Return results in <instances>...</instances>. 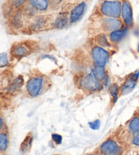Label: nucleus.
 <instances>
[{
	"label": "nucleus",
	"instance_id": "f257e3e1",
	"mask_svg": "<svg viewBox=\"0 0 139 155\" xmlns=\"http://www.w3.org/2000/svg\"><path fill=\"white\" fill-rule=\"evenodd\" d=\"M48 81L43 76L37 75L31 78L26 85L27 92L31 97H36L45 91Z\"/></svg>",
	"mask_w": 139,
	"mask_h": 155
},
{
	"label": "nucleus",
	"instance_id": "f03ea898",
	"mask_svg": "<svg viewBox=\"0 0 139 155\" xmlns=\"http://www.w3.org/2000/svg\"><path fill=\"white\" fill-rule=\"evenodd\" d=\"M121 3L119 1L105 0L99 7V12L103 17L119 18L121 17Z\"/></svg>",
	"mask_w": 139,
	"mask_h": 155
},
{
	"label": "nucleus",
	"instance_id": "7ed1b4c3",
	"mask_svg": "<svg viewBox=\"0 0 139 155\" xmlns=\"http://www.w3.org/2000/svg\"><path fill=\"white\" fill-rule=\"evenodd\" d=\"M91 56L94 65L105 67L109 59V52L102 47L96 45L91 50Z\"/></svg>",
	"mask_w": 139,
	"mask_h": 155
},
{
	"label": "nucleus",
	"instance_id": "20e7f679",
	"mask_svg": "<svg viewBox=\"0 0 139 155\" xmlns=\"http://www.w3.org/2000/svg\"><path fill=\"white\" fill-rule=\"evenodd\" d=\"M79 84L82 89L90 91V92L99 91L101 89V83L96 79L92 71L82 76L79 80Z\"/></svg>",
	"mask_w": 139,
	"mask_h": 155
},
{
	"label": "nucleus",
	"instance_id": "39448f33",
	"mask_svg": "<svg viewBox=\"0 0 139 155\" xmlns=\"http://www.w3.org/2000/svg\"><path fill=\"white\" fill-rule=\"evenodd\" d=\"M121 18L125 27L129 29L133 26V11L131 4L128 0H123L121 3Z\"/></svg>",
	"mask_w": 139,
	"mask_h": 155
},
{
	"label": "nucleus",
	"instance_id": "423d86ee",
	"mask_svg": "<svg viewBox=\"0 0 139 155\" xmlns=\"http://www.w3.org/2000/svg\"><path fill=\"white\" fill-rule=\"evenodd\" d=\"M100 23L101 29L104 32L110 33L124 27L123 23L119 20V18L102 17L100 21Z\"/></svg>",
	"mask_w": 139,
	"mask_h": 155
},
{
	"label": "nucleus",
	"instance_id": "0eeeda50",
	"mask_svg": "<svg viewBox=\"0 0 139 155\" xmlns=\"http://www.w3.org/2000/svg\"><path fill=\"white\" fill-rule=\"evenodd\" d=\"M31 47L27 43H16L12 46L10 54L14 58L20 59L31 52Z\"/></svg>",
	"mask_w": 139,
	"mask_h": 155
},
{
	"label": "nucleus",
	"instance_id": "6e6552de",
	"mask_svg": "<svg viewBox=\"0 0 139 155\" xmlns=\"http://www.w3.org/2000/svg\"><path fill=\"white\" fill-rule=\"evenodd\" d=\"M86 10V4L82 2L75 6L69 15V24H75L79 22L84 15Z\"/></svg>",
	"mask_w": 139,
	"mask_h": 155
},
{
	"label": "nucleus",
	"instance_id": "1a4fd4ad",
	"mask_svg": "<svg viewBox=\"0 0 139 155\" xmlns=\"http://www.w3.org/2000/svg\"><path fill=\"white\" fill-rule=\"evenodd\" d=\"M101 151L104 155H120L121 150L113 140H107L101 146Z\"/></svg>",
	"mask_w": 139,
	"mask_h": 155
},
{
	"label": "nucleus",
	"instance_id": "9d476101",
	"mask_svg": "<svg viewBox=\"0 0 139 155\" xmlns=\"http://www.w3.org/2000/svg\"><path fill=\"white\" fill-rule=\"evenodd\" d=\"M128 31V29L124 27L120 29L115 30V31L109 33L108 38H109V40L111 44H119L121 41L123 40V39L126 36Z\"/></svg>",
	"mask_w": 139,
	"mask_h": 155
},
{
	"label": "nucleus",
	"instance_id": "9b49d317",
	"mask_svg": "<svg viewBox=\"0 0 139 155\" xmlns=\"http://www.w3.org/2000/svg\"><path fill=\"white\" fill-rule=\"evenodd\" d=\"M47 19L44 16H36L33 17V19L29 25V28L31 31H40L45 27Z\"/></svg>",
	"mask_w": 139,
	"mask_h": 155
},
{
	"label": "nucleus",
	"instance_id": "f8f14e48",
	"mask_svg": "<svg viewBox=\"0 0 139 155\" xmlns=\"http://www.w3.org/2000/svg\"><path fill=\"white\" fill-rule=\"evenodd\" d=\"M136 82L137 80L133 78L132 76H130L121 87L120 93L121 95H127L131 92L135 87Z\"/></svg>",
	"mask_w": 139,
	"mask_h": 155
},
{
	"label": "nucleus",
	"instance_id": "ddd939ff",
	"mask_svg": "<svg viewBox=\"0 0 139 155\" xmlns=\"http://www.w3.org/2000/svg\"><path fill=\"white\" fill-rule=\"evenodd\" d=\"M29 2L38 12H46L49 6L48 0H29Z\"/></svg>",
	"mask_w": 139,
	"mask_h": 155
},
{
	"label": "nucleus",
	"instance_id": "4468645a",
	"mask_svg": "<svg viewBox=\"0 0 139 155\" xmlns=\"http://www.w3.org/2000/svg\"><path fill=\"white\" fill-rule=\"evenodd\" d=\"M69 24V16L61 15L55 18L53 23V27L56 29H63Z\"/></svg>",
	"mask_w": 139,
	"mask_h": 155
},
{
	"label": "nucleus",
	"instance_id": "2eb2a0df",
	"mask_svg": "<svg viewBox=\"0 0 139 155\" xmlns=\"http://www.w3.org/2000/svg\"><path fill=\"white\" fill-rule=\"evenodd\" d=\"M95 41L97 45L104 48L111 46V42L109 40V38H108V35L104 34V33L97 35L95 38Z\"/></svg>",
	"mask_w": 139,
	"mask_h": 155
},
{
	"label": "nucleus",
	"instance_id": "dca6fc26",
	"mask_svg": "<svg viewBox=\"0 0 139 155\" xmlns=\"http://www.w3.org/2000/svg\"><path fill=\"white\" fill-rule=\"evenodd\" d=\"M23 12H16L15 15H13L12 18V21H11V23L12 25L16 29L21 28L23 25Z\"/></svg>",
	"mask_w": 139,
	"mask_h": 155
},
{
	"label": "nucleus",
	"instance_id": "f3484780",
	"mask_svg": "<svg viewBox=\"0 0 139 155\" xmlns=\"http://www.w3.org/2000/svg\"><path fill=\"white\" fill-rule=\"evenodd\" d=\"M92 71V72L96 78V79L100 82L105 81V79H106V71H105L104 67H100V66L94 65V68Z\"/></svg>",
	"mask_w": 139,
	"mask_h": 155
},
{
	"label": "nucleus",
	"instance_id": "a211bd4d",
	"mask_svg": "<svg viewBox=\"0 0 139 155\" xmlns=\"http://www.w3.org/2000/svg\"><path fill=\"white\" fill-rule=\"evenodd\" d=\"M24 80L22 76H18L13 80L11 83L9 88H8V91L10 93H15L16 91H18L23 85Z\"/></svg>",
	"mask_w": 139,
	"mask_h": 155
},
{
	"label": "nucleus",
	"instance_id": "6ab92c4d",
	"mask_svg": "<svg viewBox=\"0 0 139 155\" xmlns=\"http://www.w3.org/2000/svg\"><path fill=\"white\" fill-rule=\"evenodd\" d=\"M33 143V136L31 134H29L24 140L23 143L21 146V152L23 154L27 153L28 151L30 150L32 146Z\"/></svg>",
	"mask_w": 139,
	"mask_h": 155
},
{
	"label": "nucleus",
	"instance_id": "aec40b11",
	"mask_svg": "<svg viewBox=\"0 0 139 155\" xmlns=\"http://www.w3.org/2000/svg\"><path fill=\"white\" fill-rule=\"evenodd\" d=\"M8 146V135L5 133H0V150L4 152L7 150Z\"/></svg>",
	"mask_w": 139,
	"mask_h": 155
},
{
	"label": "nucleus",
	"instance_id": "412c9836",
	"mask_svg": "<svg viewBox=\"0 0 139 155\" xmlns=\"http://www.w3.org/2000/svg\"><path fill=\"white\" fill-rule=\"evenodd\" d=\"M119 87L117 84H113L109 88V93L111 97H113V103H115L118 100V93H119Z\"/></svg>",
	"mask_w": 139,
	"mask_h": 155
},
{
	"label": "nucleus",
	"instance_id": "4be33fe9",
	"mask_svg": "<svg viewBox=\"0 0 139 155\" xmlns=\"http://www.w3.org/2000/svg\"><path fill=\"white\" fill-rule=\"evenodd\" d=\"M129 129L133 133H137L139 131V118L135 117L130 121L129 124Z\"/></svg>",
	"mask_w": 139,
	"mask_h": 155
},
{
	"label": "nucleus",
	"instance_id": "5701e85b",
	"mask_svg": "<svg viewBox=\"0 0 139 155\" xmlns=\"http://www.w3.org/2000/svg\"><path fill=\"white\" fill-rule=\"evenodd\" d=\"M9 64V60L7 53L2 52L0 53V68L6 67Z\"/></svg>",
	"mask_w": 139,
	"mask_h": 155
},
{
	"label": "nucleus",
	"instance_id": "b1692460",
	"mask_svg": "<svg viewBox=\"0 0 139 155\" xmlns=\"http://www.w3.org/2000/svg\"><path fill=\"white\" fill-rule=\"evenodd\" d=\"M25 2L26 0H11V4L14 8H18L21 7Z\"/></svg>",
	"mask_w": 139,
	"mask_h": 155
},
{
	"label": "nucleus",
	"instance_id": "393cba45",
	"mask_svg": "<svg viewBox=\"0 0 139 155\" xmlns=\"http://www.w3.org/2000/svg\"><path fill=\"white\" fill-rule=\"evenodd\" d=\"M89 126H90L92 129H99L100 128V127H101V121L99 120H96L93 122H90V123H89Z\"/></svg>",
	"mask_w": 139,
	"mask_h": 155
},
{
	"label": "nucleus",
	"instance_id": "a878e982",
	"mask_svg": "<svg viewBox=\"0 0 139 155\" xmlns=\"http://www.w3.org/2000/svg\"><path fill=\"white\" fill-rule=\"evenodd\" d=\"M52 140H54V142L55 143H57V144H60L61 142H62V140L63 138L61 137V135L57 134H54L52 135Z\"/></svg>",
	"mask_w": 139,
	"mask_h": 155
},
{
	"label": "nucleus",
	"instance_id": "bb28decb",
	"mask_svg": "<svg viewBox=\"0 0 139 155\" xmlns=\"http://www.w3.org/2000/svg\"><path fill=\"white\" fill-rule=\"evenodd\" d=\"M132 143L133 144L139 146V131L137 132V134L135 135V136L134 137V139H133Z\"/></svg>",
	"mask_w": 139,
	"mask_h": 155
},
{
	"label": "nucleus",
	"instance_id": "cd10ccee",
	"mask_svg": "<svg viewBox=\"0 0 139 155\" xmlns=\"http://www.w3.org/2000/svg\"><path fill=\"white\" fill-rule=\"evenodd\" d=\"M4 120H3L2 118L1 117V116H0V131H2V130L4 129Z\"/></svg>",
	"mask_w": 139,
	"mask_h": 155
},
{
	"label": "nucleus",
	"instance_id": "c85d7f7f",
	"mask_svg": "<svg viewBox=\"0 0 139 155\" xmlns=\"http://www.w3.org/2000/svg\"><path fill=\"white\" fill-rule=\"evenodd\" d=\"M137 50H138V52H139V43L138 44V48H137Z\"/></svg>",
	"mask_w": 139,
	"mask_h": 155
},
{
	"label": "nucleus",
	"instance_id": "c756f323",
	"mask_svg": "<svg viewBox=\"0 0 139 155\" xmlns=\"http://www.w3.org/2000/svg\"><path fill=\"white\" fill-rule=\"evenodd\" d=\"M111 1H119V0H111Z\"/></svg>",
	"mask_w": 139,
	"mask_h": 155
},
{
	"label": "nucleus",
	"instance_id": "7c9ffc66",
	"mask_svg": "<svg viewBox=\"0 0 139 155\" xmlns=\"http://www.w3.org/2000/svg\"><path fill=\"white\" fill-rule=\"evenodd\" d=\"M54 155H60V154H54Z\"/></svg>",
	"mask_w": 139,
	"mask_h": 155
}]
</instances>
